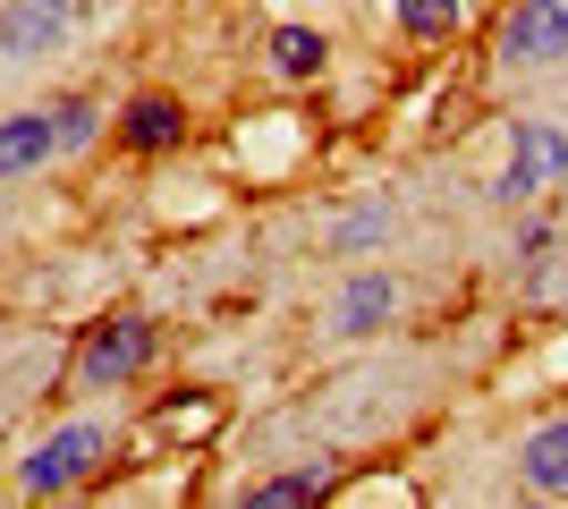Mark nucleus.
Returning a JSON list of instances; mask_svg holds the SVG:
<instances>
[{"label": "nucleus", "instance_id": "1", "mask_svg": "<svg viewBox=\"0 0 568 509\" xmlns=\"http://www.w3.org/2000/svg\"><path fill=\"white\" fill-rule=\"evenodd\" d=\"M153 348H162L153 315H111V323H94V339H85V348H77V383H85V390L136 383L144 365H153Z\"/></svg>", "mask_w": 568, "mask_h": 509}, {"label": "nucleus", "instance_id": "2", "mask_svg": "<svg viewBox=\"0 0 568 509\" xmlns=\"http://www.w3.org/2000/svg\"><path fill=\"white\" fill-rule=\"evenodd\" d=\"M102 450H111V434H102V425H60L51 441H34V450H26L18 485H26V492H77V485L102 467Z\"/></svg>", "mask_w": 568, "mask_h": 509}, {"label": "nucleus", "instance_id": "3", "mask_svg": "<svg viewBox=\"0 0 568 509\" xmlns=\"http://www.w3.org/2000/svg\"><path fill=\"white\" fill-rule=\"evenodd\" d=\"M500 51H509L518 69H551V60H568V0H518L509 26H500Z\"/></svg>", "mask_w": 568, "mask_h": 509}, {"label": "nucleus", "instance_id": "4", "mask_svg": "<svg viewBox=\"0 0 568 509\" xmlns=\"http://www.w3.org/2000/svg\"><path fill=\"white\" fill-rule=\"evenodd\" d=\"M77 9L69 0H9L0 9V60H43V51L69 43Z\"/></svg>", "mask_w": 568, "mask_h": 509}, {"label": "nucleus", "instance_id": "5", "mask_svg": "<svg viewBox=\"0 0 568 509\" xmlns=\"http://www.w3.org/2000/svg\"><path fill=\"white\" fill-rule=\"evenodd\" d=\"M551 179H560V128L551 120H518V153H509V170L493 179L500 204H526V195H544Z\"/></svg>", "mask_w": 568, "mask_h": 509}, {"label": "nucleus", "instance_id": "6", "mask_svg": "<svg viewBox=\"0 0 568 509\" xmlns=\"http://www.w3.org/2000/svg\"><path fill=\"white\" fill-rule=\"evenodd\" d=\"M51 153H60V120L51 111H9L0 120V187L26 179V170H43Z\"/></svg>", "mask_w": 568, "mask_h": 509}, {"label": "nucleus", "instance_id": "7", "mask_svg": "<svg viewBox=\"0 0 568 509\" xmlns=\"http://www.w3.org/2000/svg\"><path fill=\"white\" fill-rule=\"evenodd\" d=\"M390 315H399V281H390V272H356L348 289H339V323H332V332L365 339V332H382Z\"/></svg>", "mask_w": 568, "mask_h": 509}, {"label": "nucleus", "instance_id": "8", "mask_svg": "<svg viewBox=\"0 0 568 509\" xmlns=\"http://www.w3.org/2000/svg\"><path fill=\"white\" fill-rule=\"evenodd\" d=\"M119 136H128L136 153H170L179 136H187V111H179L170 94H136V102H128V120H119Z\"/></svg>", "mask_w": 568, "mask_h": 509}, {"label": "nucleus", "instance_id": "9", "mask_svg": "<svg viewBox=\"0 0 568 509\" xmlns=\"http://www.w3.org/2000/svg\"><path fill=\"white\" fill-rule=\"evenodd\" d=\"M518 467H526V485H535V492H568V416H551V425L526 434Z\"/></svg>", "mask_w": 568, "mask_h": 509}, {"label": "nucleus", "instance_id": "10", "mask_svg": "<svg viewBox=\"0 0 568 509\" xmlns=\"http://www.w3.org/2000/svg\"><path fill=\"white\" fill-rule=\"evenodd\" d=\"M323 492H332V476H323V467H297V476H263L246 501L255 509H297V501H323Z\"/></svg>", "mask_w": 568, "mask_h": 509}, {"label": "nucleus", "instance_id": "11", "mask_svg": "<svg viewBox=\"0 0 568 509\" xmlns=\"http://www.w3.org/2000/svg\"><path fill=\"white\" fill-rule=\"evenodd\" d=\"M323 51H332V43H323L314 26H281V34H272V69H281V77H314V69H323Z\"/></svg>", "mask_w": 568, "mask_h": 509}, {"label": "nucleus", "instance_id": "12", "mask_svg": "<svg viewBox=\"0 0 568 509\" xmlns=\"http://www.w3.org/2000/svg\"><path fill=\"white\" fill-rule=\"evenodd\" d=\"M51 120H60V153H85L102 136V111L85 94H69V102H51Z\"/></svg>", "mask_w": 568, "mask_h": 509}, {"label": "nucleus", "instance_id": "13", "mask_svg": "<svg viewBox=\"0 0 568 509\" xmlns=\"http://www.w3.org/2000/svg\"><path fill=\"white\" fill-rule=\"evenodd\" d=\"M374 238H390V204H356V213L332 230V246H339V255H365Z\"/></svg>", "mask_w": 568, "mask_h": 509}, {"label": "nucleus", "instance_id": "14", "mask_svg": "<svg viewBox=\"0 0 568 509\" xmlns=\"http://www.w3.org/2000/svg\"><path fill=\"white\" fill-rule=\"evenodd\" d=\"M399 26L425 34V43H442V34L458 26V0H399Z\"/></svg>", "mask_w": 568, "mask_h": 509}, {"label": "nucleus", "instance_id": "15", "mask_svg": "<svg viewBox=\"0 0 568 509\" xmlns=\"http://www.w3.org/2000/svg\"><path fill=\"white\" fill-rule=\"evenodd\" d=\"M213 399H187V408H162V416H153V434H170V441H179V434H213Z\"/></svg>", "mask_w": 568, "mask_h": 509}]
</instances>
